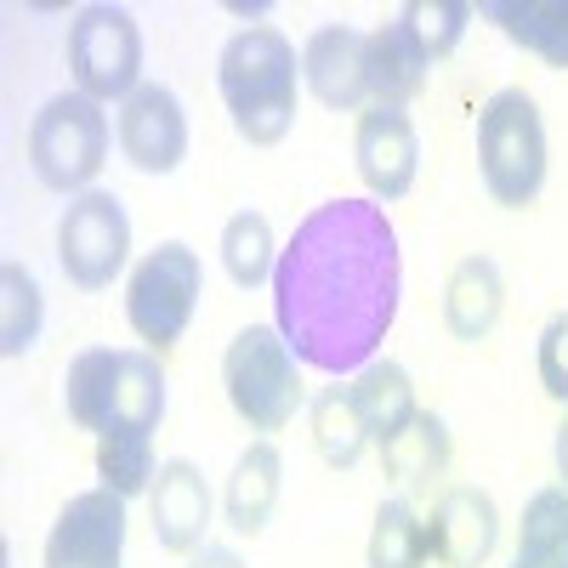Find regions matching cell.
Listing matches in <instances>:
<instances>
[{
	"label": "cell",
	"instance_id": "cell-24",
	"mask_svg": "<svg viewBox=\"0 0 568 568\" xmlns=\"http://www.w3.org/2000/svg\"><path fill=\"white\" fill-rule=\"evenodd\" d=\"M222 267L240 291H256V284L273 278L278 267V245H273V222L262 211H233L222 227Z\"/></svg>",
	"mask_w": 568,
	"mask_h": 568
},
{
	"label": "cell",
	"instance_id": "cell-2",
	"mask_svg": "<svg viewBox=\"0 0 568 568\" xmlns=\"http://www.w3.org/2000/svg\"><path fill=\"white\" fill-rule=\"evenodd\" d=\"M296 80H302V58L273 23H251L240 29L222 58H216V91L227 103V120L251 149H273L291 136L296 125Z\"/></svg>",
	"mask_w": 568,
	"mask_h": 568
},
{
	"label": "cell",
	"instance_id": "cell-3",
	"mask_svg": "<svg viewBox=\"0 0 568 568\" xmlns=\"http://www.w3.org/2000/svg\"><path fill=\"white\" fill-rule=\"evenodd\" d=\"M478 171L489 200L524 211L546 187V120L524 85H500L478 109Z\"/></svg>",
	"mask_w": 568,
	"mask_h": 568
},
{
	"label": "cell",
	"instance_id": "cell-1",
	"mask_svg": "<svg viewBox=\"0 0 568 568\" xmlns=\"http://www.w3.org/2000/svg\"><path fill=\"white\" fill-rule=\"evenodd\" d=\"M404 296V251L387 205L324 200L307 211L273 267V329L324 375L382 358Z\"/></svg>",
	"mask_w": 568,
	"mask_h": 568
},
{
	"label": "cell",
	"instance_id": "cell-7",
	"mask_svg": "<svg viewBox=\"0 0 568 568\" xmlns=\"http://www.w3.org/2000/svg\"><path fill=\"white\" fill-rule=\"evenodd\" d=\"M69 74L74 91L98 103H125L142 85V29L125 7H80L69 18Z\"/></svg>",
	"mask_w": 568,
	"mask_h": 568
},
{
	"label": "cell",
	"instance_id": "cell-15",
	"mask_svg": "<svg viewBox=\"0 0 568 568\" xmlns=\"http://www.w3.org/2000/svg\"><path fill=\"white\" fill-rule=\"evenodd\" d=\"M506 307V278L489 256H460L444 278V324L455 342H484L500 324Z\"/></svg>",
	"mask_w": 568,
	"mask_h": 568
},
{
	"label": "cell",
	"instance_id": "cell-18",
	"mask_svg": "<svg viewBox=\"0 0 568 568\" xmlns=\"http://www.w3.org/2000/svg\"><path fill=\"white\" fill-rule=\"evenodd\" d=\"M353 398H358V415H364V426H369V444H375V449L393 444V438L404 433V426L420 415L409 369H404V364H393V358L364 364V369L353 375Z\"/></svg>",
	"mask_w": 568,
	"mask_h": 568
},
{
	"label": "cell",
	"instance_id": "cell-16",
	"mask_svg": "<svg viewBox=\"0 0 568 568\" xmlns=\"http://www.w3.org/2000/svg\"><path fill=\"white\" fill-rule=\"evenodd\" d=\"M165 415V369L154 353H120L114 358V382H109V404L98 420L103 433H154Z\"/></svg>",
	"mask_w": 568,
	"mask_h": 568
},
{
	"label": "cell",
	"instance_id": "cell-11",
	"mask_svg": "<svg viewBox=\"0 0 568 568\" xmlns=\"http://www.w3.org/2000/svg\"><path fill=\"white\" fill-rule=\"evenodd\" d=\"M353 165L369 187L375 205H393L415 187V171H420V136H415V120L404 109H382L369 103L358 114V131H353Z\"/></svg>",
	"mask_w": 568,
	"mask_h": 568
},
{
	"label": "cell",
	"instance_id": "cell-20",
	"mask_svg": "<svg viewBox=\"0 0 568 568\" xmlns=\"http://www.w3.org/2000/svg\"><path fill=\"white\" fill-rule=\"evenodd\" d=\"M484 18L551 69H568V0H484Z\"/></svg>",
	"mask_w": 568,
	"mask_h": 568
},
{
	"label": "cell",
	"instance_id": "cell-13",
	"mask_svg": "<svg viewBox=\"0 0 568 568\" xmlns=\"http://www.w3.org/2000/svg\"><path fill=\"white\" fill-rule=\"evenodd\" d=\"M149 506H154V540H160V551L194 557L205 546L211 489H205V471L194 460H165L154 489H149Z\"/></svg>",
	"mask_w": 568,
	"mask_h": 568
},
{
	"label": "cell",
	"instance_id": "cell-23",
	"mask_svg": "<svg viewBox=\"0 0 568 568\" xmlns=\"http://www.w3.org/2000/svg\"><path fill=\"white\" fill-rule=\"evenodd\" d=\"M364 557H369V568H426V562H433L426 517H420L409 500H382V506H375Z\"/></svg>",
	"mask_w": 568,
	"mask_h": 568
},
{
	"label": "cell",
	"instance_id": "cell-25",
	"mask_svg": "<svg viewBox=\"0 0 568 568\" xmlns=\"http://www.w3.org/2000/svg\"><path fill=\"white\" fill-rule=\"evenodd\" d=\"M313 444H318V455L329 460V466H358V455H364V444H369V426H364V415H358V398H353V387H324L318 398H313Z\"/></svg>",
	"mask_w": 568,
	"mask_h": 568
},
{
	"label": "cell",
	"instance_id": "cell-8",
	"mask_svg": "<svg viewBox=\"0 0 568 568\" xmlns=\"http://www.w3.org/2000/svg\"><path fill=\"white\" fill-rule=\"evenodd\" d=\"M131 262V216L120 194H74L58 222V267L74 291H109Z\"/></svg>",
	"mask_w": 568,
	"mask_h": 568
},
{
	"label": "cell",
	"instance_id": "cell-29",
	"mask_svg": "<svg viewBox=\"0 0 568 568\" xmlns=\"http://www.w3.org/2000/svg\"><path fill=\"white\" fill-rule=\"evenodd\" d=\"M535 369H540V387H546L557 404H568V313H557V318L540 329Z\"/></svg>",
	"mask_w": 568,
	"mask_h": 568
},
{
	"label": "cell",
	"instance_id": "cell-6",
	"mask_svg": "<svg viewBox=\"0 0 568 568\" xmlns=\"http://www.w3.org/2000/svg\"><path fill=\"white\" fill-rule=\"evenodd\" d=\"M200 291H205L200 251L182 245V240H165L125 278V324L136 329V342L149 353H171L182 342V329L194 324Z\"/></svg>",
	"mask_w": 568,
	"mask_h": 568
},
{
	"label": "cell",
	"instance_id": "cell-10",
	"mask_svg": "<svg viewBox=\"0 0 568 568\" xmlns=\"http://www.w3.org/2000/svg\"><path fill=\"white\" fill-rule=\"evenodd\" d=\"M114 136H120V154L131 160V171L142 176H171L187 160V114L182 98L171 85H149L142 80L131 98L114 114Z\"/></svg>",
	"mask_w": 568,
	"mask_h": 568
},
{
	"label": "cell",
	"instance_id": "cell-4",
	"mask_svg": "<svg viewBox=\"0 0 568 568\" xmlns=\"http://www.w3.org/2000/svg\"><path fill=\"white\" fill-rule=\"evenodd\" d=\"M109 142L114 125L103 103L85 98V91H58V98L40 103L29 125V171L52 194H91L98 171L109 165Z\"/></svg>",
	"mask_w": 568,
	"mask_h": 568
},
{
	"label": "cell",
	"instance_id": "cell-28",
	"mask_svg": "<svg viewBox=\"0 0 568 568\" xmlns=\"http://www.w3.org/2000/svg\"><path fill=\"white\" fill-rule=\"evenodd\" d=\"M98 478L103 489H114L120 500L154 489V433H103L98 438Z\"/></svg>",
	"mask_w": 568,
	"mask_h": 568
},
{
	"label": "cell",
	"instance_id": "cell-22",
	"mask_svg": "<svg viewBox=\"0 0 568 568\" xmlns=\"http://www.w3.org/2000/svg\"><path fill=\"white\" fill-rule=\"evenodd\" d=\"M511 568H568V489L551 484L524 506Z\"/></svg>",
	"mask_w": 568,
	"mask_h": 568
},
{
	"label": "cell",
	"instance_id": "cell-17",
	"mask_svg": "<svg viewBox=\"0 0 568 568\" xmlns=\"http://www.w3.org/2000/svg\"><path fill=\"white\" fill-rule=\"evenodd\" d=\"M278 489H284V460L267 438H256L240 460H233V478H227V495H222L227 529L240 540H256L267 529L273 506H278Z\"/></svg>",
	"mask_w": 568,
	"mask_h": 568
},
{
	"label": "cell",
	"instance_id": "cell-5",
	"mask_svg": "<svg viewBox=\"0 0 568 568\" xmlns=\"http://www.w3.org/2000/svg\"><path fill=\"white\" fill-rule=\"evenodd\" d=\"M296 353L278 336L273 324H245L240 336L222 353V387L227 404L251 433H278L291 426L302 409V375H296Z\"/></svg>",
	"mask_w": 568,
	"mask_h": 568
},
{
	"label": "cell",
	"instance_id": "cell-31",
	"mask_svg": "<svg viewBox=\"0 0 568 568\" xmlns=\"http://www.w3.org/2000/svg\"><path fill=\"white\" fill-rule=\"evenodd\" d=\"M557 471H562V484H568V415L557 426Z\"/></svg>",
	"mask_w": 568,
	"mask_h": 568
},
{
	"label": "cell",
	"instance_id": "cell-9",
	"mask_svg": "<svg viewBox=\"0 0 568 568\" xmlns=\"http://www.w3.org/2000/svg\"><path fill=\"white\" fill-rule=\"evenodd\" d=\"M125 557V500L114 489H80L45 535V568H120Z\"/></svg>",
	"mask_w": 568,
	"mask_h": 568
},
{
	"label": "cell",
	"instance_id": "cell-27",
	"mask_svg": "<svg viewBox=\"0 0 568 568\" xmlns=\"http://www.w3.org/2000/svg\"><path fill=\"white\" fill-rule=\"evenodd\" d=\"M40 324H45V302H40V284L23 262L0 267V353L23 358L40 342Z\"/></svg>",
	"mask_w": 568,
	"mask_h": 568
},
{
	"label": "cell",
	"instance_id": "cell-21",
	"mask_svg": "<svg viewBox=\"0 0 568 568\" xmlns=\"http://www.w3.org/2000/svg\"><path fill=\"white\" fill-rule=\"evenodd\" d=\"M444 466H449V426L433 409H420L393 444H382V471L398 489H433V478H444Z\"/></svg>",
	"mask_w": 568,
	"mask_h": 568
},
{
	"label": "cell",
	"instance_id": "cell-12",
	"mask_svg": "<svg viewBox=\"0 0 568 568\" xmlns=\"http://www.w3.org/2000/svg\"><path fill=\"white\" fill-rule=\"evenodd\" d=\"M426 540H433V557L444 568H484L495 540H500V511L484 489H444L433 500V517H426Z\"/></svg>",
	"mask_w": 568,
	"mask_h": 568
},
{
	"label": "cell",
	"instance_id": "cell-26",
	"mask_svg": "<svg viewBox=\"0 0 568 568\" xmlns=\"http://www.w3.org/2000/svg\"><path fill=\"white\" fill-rule=\"evenodd\" d=\"M393 23L409 34V45L426 58V69H433V63H444L455 45L466 40L471 7H466V0H409V7H398Z\"/></svg>",
	"mask_w": 568,
	"mask_h": 568
},
{
	"label": "cell",
	"instance_id": "cell-30",
	"mask_svg": "<svg viewBox=\"0 0 568 568\" xmlns=\"http://www.w3.org/2000/svg\"><path fill=\"white\" fill-rule=\"evenodd\" d=\"M187 568H251L240 551H227V546H200L194 557H187Z\"/></svg>",
	"mask_w": 568,
	"mask_h": 568
},
{
	"label": "cell",
	"instance_id": "cell-14",
	"mask_svg": "<svg viewBox=\"0 0 568 568\" xmlns=\"http://www.w3.org/2000/svg\"><path fill=\"white\" fill-rule=\"evenodd\" d=\"M302 80L324 109H358L369 98L364 80V34L347 23H324L302 45Z\"/></svg>",
	"mask_w": 568,
	"mask_h": 568
},
{
	"label": "cell",
	"instance_id": "cell-19",
	"mask_svg": "<svg viewBox=\"0 0 568 568\" xmlns=\"http://www.w3.org/2000/svg\"><path fill=\"white\" fill-rule=\"evenodd\" d=\"M364 80H369V98L382 109H404L409 98H420L426 58L409 45V34L398 23H382L364 34Z\"/></svg>",
	"mask_w": 568,
	"mask_h": 568
}]
</instances>
